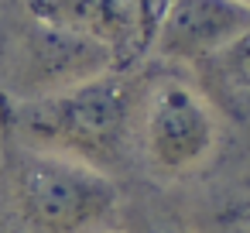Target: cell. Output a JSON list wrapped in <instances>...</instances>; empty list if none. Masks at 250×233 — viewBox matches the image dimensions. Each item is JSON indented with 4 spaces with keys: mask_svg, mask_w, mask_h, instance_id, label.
Listing matches in <instances>:
<instances>
[{
    "mask_svg": "<svg viewBox=\"0 0 250 233\" xmlns=\"http://www.w3.org/2000/svg\"><path fill=\"white\" fill-rule=\"evenodd\" d=\"M141 89L137 69H110L38 100L0 96V134L89 165L117 182L134 175L130 130Z\"/></svg>",
    "mask_w": 250,
    "mask_h": 233,
    "instance_id": "obj_1",
    "label": "cell"
},
{
    "mask_svg": "<svg viewBox=\"0 0 250 233\" xmlns=\"http://www.w3.org/2000/svg\"><path fill=\"white\" fill-rule=\"evenodd\" d=\"M229 134L219 106L199 89L188 69L147 59L130 130L134 175L161 189H185L223 171Z\"/></svg>",
    "mask_w": 250,
    "mask_h": 233,
    "instance_id": "obj_2",
    "label": "cell"
},
{
    "mask_svg": "<svg viewBox=\"0 0 250 233\" xmlns=\"http://www.w3.org/2000/svg\"><path fill=\"white\" fill-rule=\"evenodd\" d=\"M117 216V178L0 134V233H106Z\"/></svg>",
    "mask_w": 250,
    "mask_h": 233,
    "instance_id": "obj_3",
    "label": "cell"
},
{
    "mask_svg": "<svg viewBox=\"0 0 250 233\" xmlns=\"http://www.w3.org/2000/svg\"><path fill=\"white\" fill-rule=\"evenodd\" d=\"M110 69L113 59L100 42L35 18L21 0L0 11V96L38 100Z\"/></svg>",
    "mask_w": 250,
    "mask_h": 233,
    "instance_id": "obj_4",
    "label": "cell"
},
{
    "mask_svg": "<svg viewBox=\"0 0 250 233\" xmlns=\"http://www.w3.org/2000/svg\"><path fill=\"white\" fill-rule=\"evenodd\" d=\"M21 4L72 35L100 42L113 69H137L147 62L158 24L171 0H21Z\"/></svg>",
    "mask_w": 250,
    "mask_h": 233,
    "instance_id": "obj_5",
    "label": "cell"
},
{
    "mask_svg": "<svg viewBox=\"0 0 250 233\" xmlns=\"http://www.w3.org/2000/svg\"><path fill=\"white\" fill-rule=\"evenodd\" d=\"M247 28L250 4L243 0H171L147 59L195 69L209 55L223 52L233 38H240Z\"/></svg>",
    "mask_w": 250,
    "mask_h": 233,
    "instance_id": "obj_6",
    "label": "cell"
},
{
    "mask_svg": "<svg viewBox=\"0 0 250 233\" xmlns=\"http://www.w3.org/2000/svg\"><path fill=\"white\" fill-rule=\"evenodd\" d=\"M117 233H202L178 199L175 189H161L144 178L120 182V216Z\"/></svg>",
    "mask_w": 250,
    "mask_h": 233,
    "instance_id": "obj_7",
    "label": "cell"
},
{
    "mask_svg": "<svg viewBox=\"0 0 250 233\" xmlns=\"http://www.w3.org/2000/svg\"><path fill=\"white\" fill-rule=\"evenodd\" d=\"M188 72L219 110L229 106L233 100L247 96L250 93V28L240 38H233L223 52L209 55L206 62H199Z\"/></svg>",
    "mask_w": 250,
    "mask_h": 233,
    "instance_id": "obj_8",
    "label": "cell"
},
{
    "mask_svg": "<svg viewBox=\"0 0 250 233\" xmlns=\"http://www.w3.org/2000/svg\"><path fill=\"white\" fill-rule=\"evenodd\" d=\"M212 223L250 230V154L223 168V182L212 192Z\"/></svg>",
    "mask_w": 250,
    "mask_h": 233,
    "instance_id": "obj_9",
    "label": "cell"
},
{
    "mask_svg": "<svg viewBox=\"0 0 250 233\" xmlns=\"http://www.w3.org/2000/svg\"><path fill=\"white\" fill-rule=\"evenodd\" d=\"M223 120H226V134H229V154H226V165L240 161L243 154H250V93L233 100L229 106L219 110ZM223 165V168H226Z\"/></svg>",
    "mask_w": 250,
    "mask_h": 233,
    "instance_id": "obj_10",
    "label": "cell"
},
{
    "mask_svg": "<svg viewBox=\"0 0 250 233\" xmlns=\"http://www.w3.org/2000/svg\"><path fill=\"white\" fill-rule=\"evenodd\" d=\"M209 233H250V230H240V226H219V223H212V226H209Z\"/></svg>",
    "mask_w": 250,
    "mask_h": 233,
    "instance_id": "obj_11",
    "label": "cell"
},
{
    "mask_svg": "<svg viewBox=\"0 0 250 233\" xmlns=\"http://www.w3.org/2000/svg\"><path fill=\"white\" fill-rule=\"evenodd\" d=\"M106 233H117V230H106Z\"/></svg>",
    "mask_w": 250,
    "mask_h": 233,
    "instance_id": "obj_12",
    "label": "cell"
},
{
    "mask_svg": "<svg viewBox=\"0 0 250 233\" xmlns=\"http://www.w3.org/2000/svg\"><path fill=\"white\" fill-rule=\"evenodd\" d=\"M243 4H250V0H243Z\"/></svg>",
    "mask_w": 250,
    "mask_h": 233,
    "instance_id": "obj_13",
    "label": "cell"
}]
</instances>
